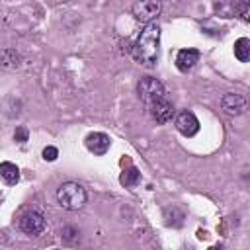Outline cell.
Instances as JSON below:
<instances>
[{"instance_id":"1","label":"cell","mask_w":250,"mask_h":250,"mask_svg":"<svg viewBox=\"0 0 250 250\" xmlns=\"http://www.w3.org/2000/svg\"><path fill=\"white\" fill-rule=\"evenodd\" d=\"M135 61L143 66H154L158 62V53H160V27L156 23H146L137 41L133 43L131 49Z\"/></svg>"},{"instance_id":"2","label":"cell","mask_w":250,"mask_h":250,"mask_svg":"<svg viewBox=\"0 0 250 250\" xmlns=\"http://www.w3.org/2000/svg\"><path fill=\"white\" fill-rule=\"evenodd\" d=\"M86 189L76 184V182H64L59 189H57V201L62 209L66 211H78L86 205Z\"/></svg>"},{"instance_id":"3","label":"cell","mask_w":250,"mask_h":250,"mask_svg":"<svg viewBox=\"0 0 250 250\" xmlns=\"http://www.w3.org/2000/svg\"><path fill=\"white\" fill-rule=\"evenodd\" d=\"M137 92H139V98H141L146 105H150L152 102H156V100H160V98L166 96V90H164L162 82H160L158 78H154V76H145V78H141L139 84H137Z\"/></svg>"},{"instance_id":"4","label":"cell","mask_w":250,"mask_h":250,"mask_svg":"<svg viewBox=\"0 0 250 250\" xmlns=\"http://www.w3.org/2000/svg\"><path fill=\"white\" fill-rule=\"evenodd\" d=\"M160 0H137L133 4V16L143 23H150L160 14Z\"/></svg>"},{"instance_id":"5","label":"cell","mask_w":250,"mask_h":250,"mask_svg":"<svg viewBox=\"0 0 250 250\" xmlns=\"http://www.w3.org/2000/svg\"><path fill=\"white\" fill-rule=\"evenodd\" d=\"M20 227L25 234L29 236H37L45 230V217L39 213V211H27L21 215V221H20Z\"/></svg>"},{"instance_id":"6","label":"cell","mask_w":250,"mask_h":250,"mask_svg":"<svg viewBox=\"0 0 250 250\" xmlns=\"http://www.w3.org/2000/svg\"><path fill=\"white\" fill-rule=\"evenodd\" d=\"M148 107H150V115L156 123H168L174 117V105H172V102L166 100V96L152 102Z\"/></svg>"},{"instance_id":"7","label":"cell","mask_w":250,"mask_h":250,"mask_svg":"<svg viewBox=\"0 0 250 250\" xmlns=\"http://www.w3.org/2000/svg\"><path fill=\"white\" fill-rule=\"evenodd\" d=\"M176 129L184 135V137H193L199 131V119L195 117L193 111H182L176 117Z\"/></svg>"},{"instance_id":"8","label":"cell","mask_w":250,"mask_h":250,"mask_svg":"<svg viewBox=\"0 0 250 250\" xmlns=\"http://www.w3.org/2000/svg\"><path fill=\"white\" fill-rule=\"evenodd\" d=\"M221 105H223L225 113H229V115H240V113L246 111V98L240 96V94H232V92H229V94L223 96Z\"/></svg>"},{"instance_id":"9","label":"cell","mask_w":250,"mask_h":250,"mask_svg":"<svg viewBox=\"0 0 250 250\" xmlns=\"http://www.w3.org/2000/svg\"><path fill=\"white\" fill-rule=\"evenodd\" d=\"M109 145H111V141H109V137L105 135V133H90L88 137H86V148L90 150V152H94V154H98V156H102V154H105L107 150H109Z\"/></svg>"},{"instance_id":"10","label":"cell","mask_w":250,"mask_h":250,"mask_svg":"<svg viewBox=\"0 0 250 250\" xmlns=\"http://www.w3.org/2000/svg\"><path fill=\"white\" fill-rule=\"evenodd\" d=\"M197 61H199V51L197 49H182L176 55V66L182 72H189L197 64Z\"/></svg>"},{"instance_id":"11","label":"cell","mask_w":250,"mask_h":250,"mask_svg":"<svg viewBox=\"0 0 250 250\" xmlns=\"http://www.w3.org/2000/svg\"><path fill=\"white\" fill-rule=\"evenodd\" d=\"M0 178H2L6 184L14 186V184L20 182V168H18L14 162H2V164H0Z\"/></svg>"},{"instance_id":"12","label":"cell","mask_w":250,"mask_h":250,"mask_svg":"<svg viewBox=\"0 0 250 250\" xmlns=\"http://www.w3.org/2000/svg\"><path fill=\"white\" fill-rule=\"evenodd\" d=\"M213 10L221 18H234L236 16V0H215Z\"/></svg>"},{"instance_id":"13","label":"cell","mask_w":250,"mask_h":250,"mask_svg":"<svg viewBox=\"0 0 250 250\" xmlns=\"http://www.w3.org/2000/svg\"><path fill=\"white\" fill-rule=\"evenodd\" d=\"M234 57L240 62H248L250 61V39L240 37L234 41Z\"/></svg>"},{"instance_id":"14","label":"cell","mask_w":250,"mask_h":250,"mask_svg":"<svg viewBox=\"0 0 250 250\" xmlns=\"http://www.w3.org/2000/svg\"><path fill=\"white\" fill-rule=\"evenodd\" d=\"M119 182H121V186H125V188H135V186L141 182V172H139L135 166H131V168H127V170L121 172Z\"/></svg>"},{"instance_id":"15","label":"cell","mask_w":250,"mask_h":250,"mask_svg":"<svg viewBox=\"0 0 250 250\" xmlns=\"http://www.w3.org/2000/svg\"><path fill=\"white\" fill-rule=\"evenodd\" d=\"M236 16H240L244 21L250 20V16H248V0H236Z\"/></svg>"},{"instance_id":"16","label":"cell","mask_w":250,"mask_h":250,"mask_svg":"<svg viewBox=\"0 0 250 250\" xmlns=\"http://www.w3.org/2000/svg\"><path fill=\"white\" fill-rule=\"evenodd\" d=\"M57 156H59V150H57L55 146H45V148H43V158H45L47 162L57 160Z\"/></svg>"},{"instance_id":"17","label":"cell","mask_w":250,"mask_h":250,"mask_svg":"<svg viewBox=\"0 0 250 250\" xmlns=\"http://www.w3.org/2000/svg\"><path fill=\"white\" fill-rule=\"evenodd\" d=\"M27 137H29V131H27L25 127H18V129H16V133H14V139H16L18 143H25V141H27Z\"/></svg>"}]
</instances>
